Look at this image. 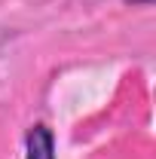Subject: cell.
<instances>
[{
	"mask_svg": "<svg viewBox=\"0 0 156 159\" xmlns=\"http://www.w3.org/2000/svg\"><path fill=\"white\" fill-rule=\"evenodd\" d=\"M141 3H144V6H147V3H150V0H141Z\"/></svg>",
	"mask_w": 156,
	"mask_h": 159,
	"instance_id": "2",
	"label": "cell"
},
{
	"mask_svg": "<svg viewBox=\"0 0 156 159\" xmlns=\"http://www.w3.org/2000/svg\"><path fill=\"white\" fill-rule=\"evenodd\" d=\"M25 159H55V138L46 122H34L25 135Z\"/></svg>",
	"mask_w": 156,
	"mask_h": 159,
	"instance_id": "1",
	"label": "cell"
}]
</instances>
